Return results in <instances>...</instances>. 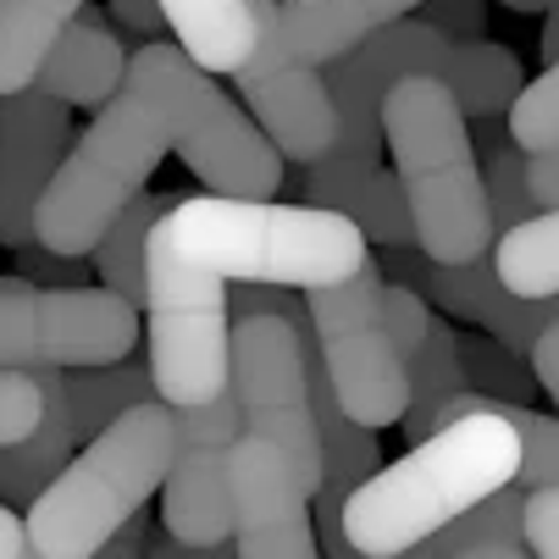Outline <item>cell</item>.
Listing matches in <instances>:
<instances>
[{
  "mask_svg": "<svg viewBox=\"0 0 559 559\" xmlns=\"http://www.w3.org/2000/svg\"><path fill=\"white\" fill-rule=\"evenodd\" d=\"M227 493H233V554H245V559H310V554H322L316 515H310L316 488L305 483V471L272 438L245 432L233 443Z\"/></svg>",
  "mask_w": 559,
  "mask_h": 559,
  "instance_id": "12",
  "label": "cell"
},
{
  "mask_svg": "<svg viewBox=\"0 0 559 559\" xmlns=\"http://www.w3.org/2000/svg\"><path fill=\"white\" fill-rule=\"evenodd\" d=\"M449 61V34L432 28L427 17H399L328 61V84L338 106V139L322 162L305 167V194L310 205L338 211L371 173H382V95L411 72H438Z\"/></svg>",
  "mask_w": 559,
  "mask_h": 559,
  "instance_id": "6",
  "label": "cell"
},
{
  "mask_svg": "<svg viewBox=\"0 0 559 559\" xmlns=\"http://www.w3.org/2000/svg\"><path fill=\"white\" fill-rule=\"evenodd\" d=\"M39 388H45V411H39V427L17 443H0V504H34L56 471L72 460L78 449V427H72V405H67V382L56 366L39 371Z\"/></svg>",
  "mask_w": 559,
  "mask_h": 559,
  "instance_id": "16",
  "label": "cell"
},
{
  "mask_svg": "<svg viewBox=\"0 0 559 559\" xmlns=\"http://www.w3.org/2000/svg\"><path fill=\"white\" fill-rule=\"evenodd\" d=\"M460 360H465V382L471 388H488L499 399H515V405H526L532 388H537V371H526L510 344H499L493 333L488 338H460Z\"/></svg>",
  "mask_w": 559,
  "mask_h": 559,
  "instance_id": "26",
  "label": "cell"
},
{
  "mask_svg": "<svg viewBox=\"0 0 559 559\" xmlns=\"http://www.w3.org/2000/svg\"><path fill=\"white\" fill-rule=\"evenodd\" d=\"M465 106L438 72H411L382 95V144L393 155V173L411 194L416 250L460 266L499 245L488 216L483 162L465 128Z\"/></svg>",
  "mask_w": 559,
  "mask_h": 559,
  "instance_id": "4",
  "label": "cell"
},
{
  "mask_svg": "<svg viewBox=\"0 0 559 559\" xmlns=\"http://www.w3.org/2000/svg\"><path fill=\"white\" fill-rule=\"evenodd\" d=\"M122 78H128V50H122V39L100 23V12L90 7V12H78V17L56 34V45L45 50V67H39L34 84L50 90V95H61V100L78 106V111H100V106L122 90Z\"/></svg>",
  "mask_w": 559,
  "mask_h": 559,
  "instance_id": "14",
  "label": "cell"
},
{
  "mask_svg": "<svg viewBox=\"0 0 559 559\" xmlns=\"http://www.w3.org/2000/svg\"><path fill=\"white\" fill-rule=\"evenodd\" d=\"M421 7L427 0H277V28L299 61L328 67L344 50H355L360 39H371L377 28L399 23L405 12H421Z\"/></svg>",
  "mask_w": 559,
  "mask_h": 559,
  "instance_id": "15",
  "label": "cell"
},
{
  "mask_svg": "<svg viewBox=\"0 0 559 559\" xmlns=\"http://www.w3.org/2000/svg\"><path fill=\"white\" fill-rule=\"evenodd\" d=\"M106 554H144V521H139V515H128V521L111 532Z\"/></svg>",
  "mask_w": 559,
  "mask_h": 559,
  "instance_id": "38",
  "label": "cell"
},
{
  "mask_svg": "<svg viewBox=\"0 0 559 559\" xmlns=\"http://www.w3.org/2000/svg\"><path fill=\"white\" fill-rule=\"evenodd\" d=\"M532 371H537V388L559 405V328H548V333L537 338V349H532Z\"/></svg>",
  "mask_w": 559,
  "mask_h": 559,
  "instance_id": "36",
  "label": "cell"
},
{
  "mask_svg": "<svg viewBox=\"0 0 559 559\" xmlns=\"http://www.w3.org/2000/svg\"><path fill=\"white\" fill-rule=\"evenodd\" d=\"M139 305L117 288L90 283H34V277H0V366L7 371H72V366H106L133 355L144 322Z\"/></svg>",
  "mask_w": 559,
  "mask_h": 559,
  "instance_id": "7",
  "label": "cell"
},
{
  "mask_svg": "<svg viewBox=\"0 0 559 559\" xmlns=\"http://www.w3.org/2000/svg\"><path fill=\"white\" fill-rule=\"evenodd\" d=\"M427 23L432 28H443L449 39H476V23H483V17H476V0H427Z\"/></svg>",
  "mask_w": 559,
  "mask_h": 559,
  "instance_id": "35",
  "label": "cell"
},
{
  "mask_svg": "<svg viewBox=\"0 0 559 559\" xmlns=\"http://www.w3.org/2000/svg\"><path fill=\"white\" fill-rule=\"evenodd\" d=\"M17 554H28V521H17L0 504V559H17Z\"/></svg>",
  "mask_w": 559,
  "mask_h": 559,
  "instance_id": "37",
  "label": "cell"
},
{
  "mask_svg": "<svg viewBox=\"0 0 559 559\" xmlns=\"http://www.w3.org/2000/svg\"><path fill=\"white\" fill-rule=\"evenodd\" d=\"M483 128H488V167H483L488 216H493V233H510L515 222H526V216L537 211L532 183H526V150L515 144L510 122H504V133H499L493 122H483Z\"/></svg>",
  "mask_w": 559,
  "mask_h": 559,
  "instance_id": "25",
  "label": "cell"
},
{
  "mask_svg": "<svg viewBox=\"0 0 559 559\" xmlns=\"http://www.w3.org/2000/svg\"><path fill=\"white\" fill-rule=\"evenodd\" d=\"M493 266H499L504 288H515L526 299L559 294V205L554 211H532L526 222L499 233Z\"/></svg>",
  "mask_w": 559,
  "mask_h": 559,
  "instance_id": "23",
  "label": "cell"
},
{
  "mask_svg": "<svg viewBox=\"0 0 559 559\" xmlns=\"http://www.w3.org/2000/svg\"><path fill=\"white\" fill-rule=\"evenodd\" d=\"M255 12V50L250 61L233 72L238 100L250 106V117L266 128V139L288 155V162L310 167L322 162L338 139V106H333V84L316 61H299L283 45L277 28V0H250Z\"/></svg>",
  "mask_w": 559,
  "mask_h": 559,
  "instance_id": "11",
  "label": "cell"
},
{
  "mask_svg": "<svg viewBox=\"0 0 559 559\" xmlns=\"http://www.w3.org/2000/svg\"><path fill=\"white\" fill-rule=\"evenodd\" d=\"M17 255V277H34V283H90L84 266L90 255H67V250H50L45 238H34V245L12 250Z\"/></svg>",
  "mask_w": 559,
  "mask_h": 559,
  "instance_id": "31",
  "label": "cell"
},
{
  "mask_svg": "<svg viewBox=\"0 0 559 559\" xmlns=\"http://www.w3.org/2000/svg\"><path fill=\"white\" fill-rule=\"evenodd\" d=\"M382 283L388 272L366 255L349 277L305 288L316 349H322V371L344 411L366 427H393L411 411V366L393 349L388 316H382Z\"/></svg>",
  "mask_w": 559,
  "mask_h": 559,
  "instance_id": "8",
  "label": "cell"
},
{
  "mask_svg": "<svg viewBox=\"0 0 559 559\" xmlns=\"http://www.w3.org/2000/svg\"><path fill=\"white\" fill-rule=\"evenodd\" d=\"M72 150V106L39 84L0 95V250L34 245V216Z\"/></svg>",
  "mask_w": 559,
  "mask_h": 559,
  "instance_id": "13",
  "label": "cell"
},
{
  "mask_svg": "<svg viewBox=\"0 0 559 559\" xmlns=\"http://www.w3.org/2000/svg\"><path fill=\"white\" fill-rule=\"evenodd\" d=\"M178 194H139L122 205V216L106 227V238L95 245V266H100V283L117 288L128 305L144 310V272H150V233L162 222V211L173 205Z\"/></svg>",
  "mask_w": 559,
  "mask_h": 559,
  "instance_id": "22",
  "label": "cell"
},
{
  "mask_svg": "<svg viewBox=\"0 0 559 559\" xmlns=\"http://www.w3.org/2000/svg\"><path fill=\"white\" fill-rule=\"evenodd\" d=\"M510 416L521 427V471H515V483L521 488L559 483V421L537 416L532 405H510Z\"/></svg>",
  "mask_w": 559,
  "mask_h": 559,
  "instance_id": "28",
  "label": "cell"
},
{
  "mask_svg": "<svg viewBox=\"0 0 559 559\" xmlns=\"http://www.w3.org/2000/svg\"><path fill=\"white\" fill-rule=\"evenodd\" d=\"M416 554H443V559H515L526 548V488L504 483L499 493L476 499L465 515L438 526Z\"/></svg>",
  "mask_w": 559,
  "mask_h": 559,
  "instance_id": "18",
  "label": "cell"
},
{
  "mask_svg": "<svg viewBox=\"0 0 559 559\" xmlns=\"http://www.w3.org/2000/svg\"><path fill=\"white\" fill-rule=\"evenodd\" d=\"M510 12H548V7H559V0H504Z\"/></svg>",
  "mask_w": 559,
  "mask_h": 559,
  "instance_id": "40",
  "label": "cell"
},
{
  "mask_svg": "<svg viewBox=\"0 0 559 559\" xmlns=\"http://www.w3.org/2000/svg\"><path fill=\"white\" fill-rule=\"evenodd\" d=\"M178 449V405L162 393L106 421L78 460L56 471V483L28 504V554L39 559H90L106 554L111 532L139 515L167 483Z\"/></svg>",
  "mask_w": 559,
  "mask_h": 559,
  "instance_id": "5",
  "label": "cell"
},
{
  "mask_svg": "<svg viewBox=\"0 0 559 559\" xmlns=\"http://www.w3.org/2000/svg\"><path fill=\"white\" fill-rule=\"evenodd\" d=\"M316 338L310 322L261 310L233 322V360H227V388L238 399L245 432L272 438L310 488H322V432H316V405H310V360L305 344Z\"/></svg>",
  "mask_w": 559,
  "mask_h": 559,
  "instance_id": "9",
  "label": "cell"
},
{
  "mask_svg": "<svg viewBox=\"0 0 559 559\" xmlns=\"http://www.w3.org/2000/svg\"><path fill=\"white\" fill-rule=\"evenodd\" d=\"M526 183H532L537 211L559 205V144L554 150H526Z\"/></svg>",
  "mask_w": 559,
  "mask_h": 559,
  "instance_id": "34",
  "label": "cell"
},
{
  "mask_svg": "<svg viewBox=\"0 0 559 559\" xmlns=\"http://www.w3.org/2000/svg\"><path fill=\"white\" fill-rule=\"evenodd\" d=\"M515 399L488 393L438 432L416 438L405 460L377 465L344 504V532L360 559L416 554L438 526L465 515L476 499L499 493L521 471V427L510 416Z\"/></svg>",
  "mask_w": 559,
  "mask_h": 559,
  "instance_id": "3",
  "label": "cell"
},
{
  "mask_svg": "<svg viewBox=\"0 0 559 559\" xmlns=\"http://www.w3.org/2000/svg\"><path fill=\"white\" fill-rule=\"evenodd\" d=\"M106 7H111L117 28H128V34H139V39H162V28H167L162 0H106Z\"/></svg>",
  "mask_w": 559,
  "mask_h": 559,
  "instance_id": "33",
  "label": "cell"
},
{
  "mask_svg": "<svg viewBox=\"0 0 559 559\" xmlns=\"http://www.w3.org/2000/svg\"><path fill=\"white\" fill-rule=\"evenodd\" d=\"M61 382H67L78 443H90L106 421L133 411L139 399H155V371H150V360H133V355L106 360V366H72V371H61Z\"/></svg>",
  "mask_w": 559,
  "mask_h": 559,
  "instance_id": "21",
  "label": "cell"
},
{
  "mask_svg": "<svg viewBox=\"0 0 559 559\" xmlns=\"http://www.w3.org/2000/svg\"><path fill=\"white\" fill-rule=\"evenodd\" d=\"M382 316H388V333H393V349L405 355V366H416V355L427 349V333H432V310H427V294L388 277L382 283Z\"/></svg>",
  "mask_w": 559,
  "mask_h": 559,
  "instance_id": "29",
  "label": "cell"
},
{
  "mask_svg": "<svg viewBox=\"0 0 559 559\" xmlns=\"http://www.w3.org/2000/svg\"><path fill=\"white\" fill-rule=\"evenodd\" d=\"M173 39L216 78H233L255 50V12L250 0H162Z\"/></svg>",
  "mask_w": 559,
  "mask_h": 559,
  "instance_id": "17",
  "label": "cell"
},
{
  "mask_svg": "<svg viewBox=\"0 0 559 559\" xmlns=\"http://www.w3.org/2000/svg\"><path fill=\"white\" fill-rule=\"evenodd\" d=\"M443 84L454 90V100L465 106L471 122H499L510 117L515 95H521V61L504 45L488 39H449V61H443Z\"/></svg>",
  "mask_w": 559,
  "mask_h": 559,
  "instance_id": "19",
  "label": "cell"
},
{
  "mask_svg": "<svg viewBox=\"0 0 559 559\" xmlns=\"http://www.w3.org/2000/svg\"><path fill=\"white\" fill-rule=\"evenodd\" d=\"M504 122H510L521 150H554L559 144V61H548L532 84H521Z\"/></svg>",
  "mask_w": 559,
  "mask_h": 559,
  "instance_id": "27",
  "label": "cell"
},
{
  "mask_svg": "<svg viewBox=\"0 0 559 559\" xmlns=\"http://www.w3.org/2000/svg\"><path fill=\"white\" fill-rule=\"evenodd\" d=\"M465 388V360H460V338H454V328H443V322H432V333H427V349L416 355V366H411V411H405V427L411 432V443L416 438H427V432H438V421H443V405Z\"/></svg>",
  "mask_w": 559,
  "mask_h": 559,
  "instance_id": "24",
  "label": "cell"
},
{
  "mask_svg": "<svg viewBox=\"0 0 559 559\" xmlns=\"http://www.w3.org/2000/svg\"><path fill=\"white\" fill-rule=\"evenodd\" d=\"M84 7L90 0H0V95L34 84L45 50Z\"/></svg>",
  "mask_w": 559,
  "mask_h": 559,
  "instance_id": "20",
  "label": "cell"
},
{
  "mask_svg": "<svg viewBox=\"0 0 559 559\" xmlns=\"http://www.w3.org/2000/svg\"><path fill=\"white\" fill-rule=\"evenodd\" d=\"M526 548L537 559H559V483L526 488Z\"/></svg>",
  "mask_w": 559,
  "mask_h": 559,
  "instance_id": "32",
  "label": "cell"
},
{
  "mask_svg": "<svg viewBox=\"0 0 559 559\" xmlns=\"http://www.w3.org/2000/svg\"><path fill=\"white\" fill-rule=\"evenodd\" d=\"M167 150H178L183 167L216 194L272 200L283 189L288 155L255 117H245V106L222 95L216 72H205L178 39H144L128 56L122 90L95 111L56 167L34 233L50 250L95 255L106 227L128 200L144 194Z\"/></svg>",
  "mask_w": 559,
  "mask_h": 559,
  "instance_id": "2",
  "label": "cell"
},
{
  "mask_svg": "<svg viewBox=\"0 0 559 559\" xmlns=\"http://www.w3.org/2000/svg\"><path fill=\"white\" fill-rule=\"evenodd\" d=\"M537 56H543V67L559 61V7H548V23H543V45H537Z\"/></svg>",
  "mask_w": 559,
  "mask_h": 559,
  "instance_id": "39",
  "label": "cell"
},
{
  "mask_svg": "<svg viewBox=\"0 0 559 559\" xmlns=\"http://www.w3.org/2000/svg\"><path fill=\"white\" fill-rule=\"evenodd\" d=\"M371 255L355 216L328 205H283L250 194L173 200L150 233L144 272V338L155 393L167 405H200L227 388L233 360V283L322 288Z\"/></svg>",
  "mask_w": 559,
  "mask_h": 559,
  "instance_id": "1",
  "label": "cell"
},
{
  "mask_svg": "<svg viewBox=\"0 0 559 559\" xmlns=\"http://www.w3.org/2000/svg\"><path fill=\"white\" fill-rule=\"evenodd\" d=\"M238 438H245V416H238L233 388L200 405H178V449L162 483V526L178 554H216L222 543H233L227 465Z\"/></svg>",
  "mask_w": 559,
  "mask_h": 559,
  "instance_id": "10",
  "label": "cell"
},
{
  "mask_svg": "<svg viewBox=\"0 0 559 559\" xmlns=\"http://www.w3.org/2000/svg\"><path fill=\"white\" fill-rule=\"evenodd\" d=\"M45 411V388L39 371H7L0 366V443H17L39 427Z\"/></svg>",
  "mask_w": 559,
  "mask_h": 559,
  "instance_id": "30",
  "label": "cell"
}]
</instances>
